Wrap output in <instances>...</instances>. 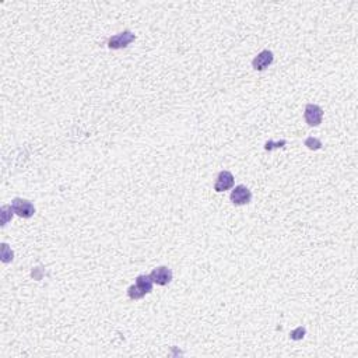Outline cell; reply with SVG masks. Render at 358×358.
Wrapping results in <instances>:
<instances>
[{
  "label": "cell",
  "instance_id": "cell-4",
  "mask_svg": "<svg viewBox=\"0 0 358 358\" xmlns=\"http://www.w3.org/2000/svg\"><path fill=\"white\" fill-rule=\"evenodd\" d=\"M304 116H305V121L309 126H319L322 123V119H323V109L315 104H308L305 106Z\"/></svg>",
  "mask_w": 358,
  "mask_h": 358
},
{
  "label": "cell",
  "instance_id": "cell-11",
  "mask_svg": "<svg viewBox=\"0 0 358 358\" xmlns=\"http://www.w3.org/2000/svg\"><path fill=\"white\" fill-rule=\"evenodd\" d=\"M305 146L309 148V150L316 151V150H319V148L322 147V142L319 139H316V137H308L305 140Z\"/></svg>",
  "mask_w": 358,
  "mask_h": 358
},
{
  "label": "cell",
  "instance_id": "cell-10",
  "mask_svg": "<svg viewBox=\"0 0 358 358\" xmlns=\"http://www.w3.org/2000/svg\"><path fill=\"white\" fill-rule=\"evenodd\" d=\"M2 262L3 263H10L11 260H13V251H11L10 248H9V245L7 243H3L2 245Z\"/></svg>",
  "mask_w": 358,
  "mask_h": 358
},
{
  "label": "cell",
  "instance_id": "cell-12",
  "mask_svg": "<svg viewBox=\"0 0 358 358\" xmlns=\"http://www.w3.org/2000/svg\"><path fill=\"white\" fill-rule=\"evenodd\" d=\"M305 333H306L305 327L300 326V327H297L295 330H293L290 336H291V339H293V340H301V339H304V336H305Z\"/></svg>",
  "mask_w": 358,
  "mask_h": 358
},
{
  "label": "cell",
  "instance_id": "cell-5",
  "mask_svg": "<svg viewBox=\"0 0 358 358\" xmlns=\"http://www.w3.org/2000/svg\"><path fill=\"white\" fill-rule=\"evenodd\" d=\"M230 199H231V202L234 205H248V203L251 202V199H252V193H251V190L248 189L245 185H238L231 192Z\"/></svg>",
  "mask_w": 358,
  "mask_h": 358
},
{
  "label": "cell",
  "instance_id": "cell-1",
  "mask_svg": "<svg viewBox=\"0 0 358 358\" xmlns=\"http://www.w3.org/2000/svg\"><path fill=\"white\" fill-rule=\"evenodd\" d=\"M154 281L151 279V276H147V274H142L136 279V283L129 287L127 290V295L132 298V300H140L144 295L148 294L153 291Z\"/></svg>",
  "mask_w": 358,
  "mask_h": 358
},
{
  "label": "cell",
  "instance_id": "cell-13",
  "mask_svg": "<svg viewBox=\"0 0 358 358\" xmlns=\"http://www.w3.org/2000/svg\"><path fill=\"white\" fill-rule=\"evenodd\" d=\"M285 144H287V142H285V140H281V142H277V143H273V142H272V140H268V142L266 143V146H264V148H266L267 151H272V150H274V148L284 147Z\"/></svg>",
  "mask_w": 358,
  "mask_h": 358
},
{
  "label": "cell",
  "instance_id": "cell-8",
  "mask_svg": "<svg viewBox=\"0 0 358 358\" xmlns=\"http://www.w3.org/2000/svg\"><path fill=\"white\" fill-rule=\"evenodd\" d=\"M273 53L270 52L268 49H264L252 60L253 69L255 70H264V69H267L270 64L273 63Z\"/></svg>",
  "mask_w": 358,
  "mask_h": 358
},
{
  "label": "cell",
  "instance_id": "cell-9",
  "mask_svg": "<svg viewBox=\"0 0 358 358\" xmlns=\"http://www.w3.org/2000/svg\"><path fill=\"white\" fill-rule=\"evenodd\" d=\"M13 213H14V210H13L11 206H3V207H2V210H0V214H2V226H6L7 222L10 221L11 218H13Z\"/></svg>",
  "mask_w": 358,
  "mask_h": 358
},
{
  "label": "cell",
  "instance_id": "cell-6",
  "mask_svg": "<svg viewBox=\"0 0 358 358\" xmlns=\"http://www.w3.org/2000/svg\"><path fill=\"white\" fill-rule=\"evenodd\" d=\"M151 279H153L154 284L157 285H167L171 283V280H172V270L168 267H165V266H161V267H157L154 268L153 272H151Z\"/></svg>",
  "mask_w": 358,
  "mask_h": 358
},
{
  "label": "cell",
  "instance_id": "cell-3",
  "mask_svg": "<svg viewBox=\"0 0 358 358\" xmlns=\"http://www.w3.org/2000/svg\"><path fill=\"white\" fill-rule=\"evenodd\" d=\"M136 39L135 34L130 31H123L121 34H116L114 37L109 38L108 41V47L111 49H122V48H126L127 45H130Z\"/></svg>",
  "mask_w": 358,
  "mask_h": 358
},
{
  "label": "cell",
  "instance_id": "cell-2",
  "mask_svg": "<svg viewBox=\"0 0 358 358\" xmlns=\"http://www.w3.org/2000/svg\"><path fill=\"white\" fill-rule=\"evenodd\" d=\"M11 207L14 210V214H17L21 218H31L35 214V207L30 200L26 199H14L11 202Z\"/></svg>",
  "mask_w": 358,
  "mask_h": 358
},
{
  "label": "cell",
  "instance_id": "cell-7",
  "mask_svg": "<svg viewBox=\"0 0 358 358\" xmlns=\"http://www.w3.org/2000/svg\"><path fill=\"white\" fill-rule=\"evenodd\" d=\"M234 175L230 172V171H221L218 176L216 179V184H214V190L216 192H224V190L231 189L234 186Z\"/></svg>",
  "mask_w": 358,
  "mask_h": 358
}]
</instances>
